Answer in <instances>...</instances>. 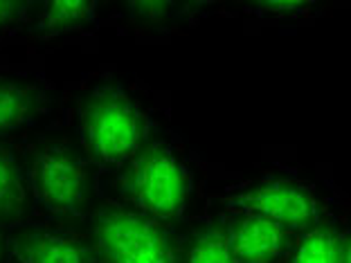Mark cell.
I'll use <instances>...</instances> for the list:
<instances>
[{
  "mask_svg": "<svg viewBox=\"0 0 351 263\" xmlns=\"http://www.w3.org/2000/svg\"><path fill=\"white\" fill-rule=\"evenodd\" d=\"M147 119L142 110L117 88L90 92L79 113V135L97 164H129L147 140Z\"/></svg>",
  "mask_w": 351,
  "mask_h": 263,
  "instance_id": "1",
  "label": "cell"
},
{
  "mask_svg": "<svg viewBox=\"0 0 351 263\" xmlns=\"http://www.w3.org/2000/svg\"><path fill=\"white\" fill-rule=\"evenodd\" d=\"M122 191L133 210L151 221L178 218L191 194V178L178 153L165 142H154L126 164Z\"/></svg>",
  "mask_w": 351,
  "mask_h": 263,
  "instance_id": "2",
  "label": "cell"
},
{
  "mask_svg": "<svg viewBox=\"0 0 351 263\" xmlns=\"http://www.w3.org/2000/svg\"><path fill=\"white\" fill-rule=\"evenodd\" d=\"M95 252L99 263H173L162 223L135 210L104 207L93 221Z\"/></svg>",
  "mask_w": 351,
  "mask_h": 263,
  "instance_id": "3",
  "label": "cell"
},
{
  "mask_svg": "<svg viewBox=\"0 0 351 263\" xmlns=\"http://www.w3.org/2000/svg\"><path fill=\"white\" fill-rule=\"evenodd\" d=\"M27 185L36 203L57 216H77L93 198V171L86 158L66 145L38 151L29 166Z\"/></svg>",
  "mask_w": 351,
  "mask_h": 263,
  "instance_id": "4",
  "label": "cell"
},
{
  "mask_svg": "<svg viewBox=\"0 0 351 263\" xmlns=\"http://www.w3.org/2000/svg\"><path fill=\"white\" fill-rule=\"evenodd\" d=\"M226 210L232 216H257L277 223L286 232L311 229L317 223L320 210L313 191L300 182L266 180L248 189L226 196Z\"/></svg>",
  "mask_w": 351,
  "mask_h": 263,
  "instance_id": "5",
  "label": "cell"
},
{
  "mask_svg": "<svg viewBox=\"0 0 351 263\" xmlns=\"http://www.w3.org/2000/svg\"><path fill=\"white\" fill-rule=\"evenodd\" d=\"M5 245L12 263H99L93 245L63 229L21 227Z\"/></svg>",
  "mask_w": 351,
  "mask_h": 263,
  "instance_id": "6",
  "label": "cell"
},
{
  "mask_svg": "<svg viewBox=\"0 0 351 263\" xmlns=\"http://www.w3.org/2000/svg\"><path fill=\"white\" fill-rule=\"evenodd\" d=\"M226 236L234 263H273L286 243L284 227L257 216H232Z\"/></svg>",
  "mask_w": 351,
  "mask_h": 263,
  "instance_id": "7",
  "label": "cell"
},
{
  "mask_svg": "<svg viewBox=\"0 0 351 263\" xmlns=\"http://www.w3.org/2000/svg\"><path fill=\"white\" fill-rule=\"evenodd\" d=\"M97 3L93 0H57V3L41 5L36 16V32L45 36L63 34V32L77 29L86 23L95 21Z\"/></svg>",
  "mask_w": 351,
  "mask_h": 263,
  "instance_id": "8",
  "label": "cell"
},
{
  "mask_svg": "<svg viewBox=\"0 0 351 263\" xmlns=\"http://www.w3.org/2000/svg\"><path fill=\"white\" fill-rule=\"evenodd\" d=\"M178 263H234L228 245L226 225L210 221L196 227L182 245Z\"/></svg>",
  "mask_w": 351,
  "mask_h": 263,
  "instance_id": "9",
  "label": "cell"
},
{
  "mask_svg": "<svg viewBox=\"0 0 351 263\" xmlns=\"http://www.w3.org/2000/svg\"><path fill=\"white\" fill-rule=\"evenodd\" d=\"M27 203V175L12 151L0 147V223L16 221Z\"/></svg>",
  "mask_w": 351,
  "mask_h": 263,
  "instance_id": "10",
  "label": "cell"
},
{
  "mask_svg": "<svg viewBox=\"0 0 351 263\" xmlns=\"http://www.w3.org/2000/svg\"><path fill=\"white\" fill-rule=\"evenodd\" d=\"M345 241L329 227H311L293 245L291 263H342Z\"/></svg>",
  "mask_w": 351,
  "mask_h": 263,
  "instance_id": "11",
  "label": "cell"
},
{
  "mask_svg": "<svg viewBox=\"0 0 351 263\" xmlns=\"http://www.w3.org/2000/svg\"><path fill=\"white\" fill-rule=\"evenodd\" d=\"M36 99L32 90L16 84H0V135L19 131L34 115Z\"/></svg>",
  "mask_w": 351,
  "mask_h": 263,
  "instance_id": "12",
  "label": "cell"
},
{
  "mask_svg": "<svg viewBox=\"0 0 351 263\" xmlns=\"http://www.w3.org/2000/svg\"><path fill=\"white\" fill-rule=\"evenodd\" d=\"M311 3H259L254 5V10L259 16H277V18H291V16H304L311 10Z\"/></svg>",
  "mask_w": 351,
  "mask_h": 263,
  "instance_id": "13",
  "label": "cell"
},
{
  "mask_svg": "<svg viewBox=\"0 0 351 263\" xmlns=\"http://www.w3.org/2000/svg\"><path fill=\"white\" fill-rule=\"evenodd\" d=\"M23 7H25L23 3H10V0H0V29H3L10 21H14Z\"/></svg>",
  "mask_w": 351,
  "mask_h": 263,
  "instance_id": "14",
  "label": "cell"
},
{
  "mask_svg": "<svg viewBox=\"0 0 351 263\" xmlns=\"http://www.w3.org/2000/svg\"><path fill=\"white\" fill-rule=\"evenodd\" d=\"M342 263H351V238L345 241V248H342Z\"/></svg>",
  "mask_w": 351,
  "mask_h": 263,
  "instance_id": "15",
  "label": "cell"
},
{
  "mask_svg": "<svg viewBox=\"0 0 351 263\" xmlns=\"http://www.w3.org/2000/svg\"><path fill=\"white\" fill-rule=\"evenodd\" d=\"M0 250H3V241H0Z\"/></svg>",
  "mask_w": 351,
  "mask_h": 263,
  "instance_id": "16",
  "label": "cell"
}]
</instances>
